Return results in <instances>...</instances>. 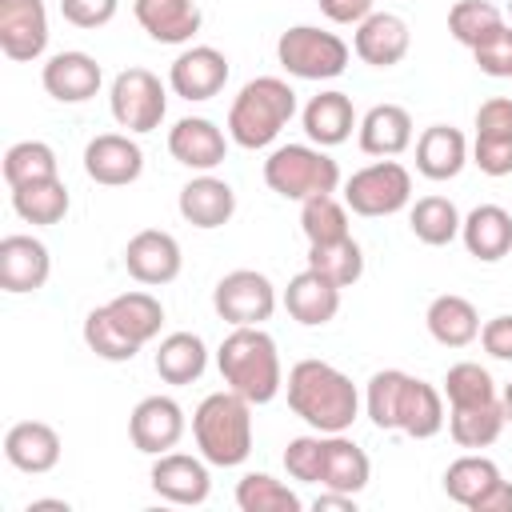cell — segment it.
<instances>
[{"label":"cell","instance_id":"13","mask_svg":"<svg viewBox=\"0 0 512 512\" xmlns=\"http://www.w3.org/2000/svg\"><path fill=\"white\" fill-rule=\"evenodd\" d=\"M228 84V56L212 44L184 48L168 68V88L180 100H212Z\"/></svg>","mask_w":512,"mask_h":512},{"label":"cell","instance_id":"4","mask_svg":"<svg viewBox=\"0 0 512 512\" xmlns=\"http://www.w3.org/2000/svg\"><path fill=\"white\" fill-rule=\"evenodd\" d=\"M192 436L208 464L216 468L244 464L252 452V404L232 388L204 396L200 408L192 412Z\"/></svg>","mask_w":512,"mask_h":512},{"label":"cell","instance_id":"34","mask_svg":"<svg viewBox=\"0 0 512 512\" xmlns=\"http://www.w3.org/2000/svg\"><path fill=\"white\" fill-rule=\"evenodd\" d=\"M408 224H412V236L428 248H440V244H452L460 236V212L448 196H424L412 204L408 212Z\"/></svg>","mask_w":512,"mask_h":512},{"label":"cell","instance_id":"26","mask_svg":"<svg viewBox=\"0 0 512 512\" xmlns=\"http://www.w3.org/2000/svg\"><path fill=\"white\" fill-rule=\"evenodd\" d=\"M460 236H464V248L484 260V264H496L512 252V216L500 208V204H476L464 224H460Z\"/></svg>","mask_w":512,"mask_h":512},{"label":"cell","instance_id":"40","mask_svg":"<svg viewBox=\"0 0 512 512\" xmlns=\"http://www.w3.org/2000/svg\"><path fill=\"white\" fill-rule=\"evenodd\" d=\"M52 176H56V152L44 140H20V144H12L4 152V180H8V188L52 180Z\"/></svg>","mask_w":512,"mask_h":512},{"label":"cell","instance_id":"18","mask_svg":"<svg viewBox=\"0 0 512 512\" xmlns=\"http://www.w3.org/2000/svg\"><path fill=\"white\" fill-rule=\"evenodd\" d=\"M408 44H412V32L408 24L396 16V12H368L360 24H356V56L372 68H392L408 56Z\"/></svg>","mask_w":512,"mask_h":512},{"label":"cell","instance_id":"2","mask_svg":"<svg viewBox=\"0 0 512 512\" xmlns=\"http://www.w3.org/2000/svg\"><path fill=\"white\" fill-rule=\"evenodd\" d=\"M288 408L316 432H348L356 412H360V392L356 384L324 364V360H300L288 372Z\"/></svg>","mask_w":512,"mask_h":512},{"label":"cell","instance_id":"36","mask_svg":"<svg viewBox=\"0 0 512 512\" xmlns=\"http://www.w3.org/2000/svg\"><path fill=\"white\" fill-rule=\"evenodd\" d=\"M308 268L332 280L336 288H352L364 276V252L352 236L332 240V244H308Z\"/></svg>","mask_w":512,"mask_h":512},{"label":"cell","instance_id":"25","mask_svg":"<svg viewBox=\"0 0 512 512\" xmlns=\"http://www.w3.org/2000/svg\"><path fill=\"white\" fill-rule=\"evenodd\" d=\"M132 12L156 44H188L204 20L196 0H132Z\"/></svg>","mask_w":512,"mask_h":512},{"label":"cell","instance_id":"5","mask_svg":"<svg viewBox=\"0 0 512 512\" xmlns=\"http://www.w3.org/2000/svg\"><path fill=\"white\" fill-rule=\"evenodd\" d=\"M296 116V92L280 76H256L240 88L228 108V136L240 148H268L280 128Z\"/></svg>","mask_w":512,"mask_h":512},{"label":"cell","instance_id":"3","mask_svg":"<svg viewBox=\"0 0 512 512\" xmlns=\"http://www.w3.org/2000/svg\"><path fill=\"white\" fill-rule=\"evenodd\" d=\"M216 364H220V376L232 392H240L248 404H268L276 400L280 384H284V372H280V352H276V340L260 328V324H244V328H232L216 352Z\"/></svg>","mask_w":512,"mask_h":512},{"label":"cell","instance_id":"54","mask_svg":"<svg viewBox=\"0 0 512 512\" xmlns=\"http://www.w3.org/2000/svg\"><path fill=\"white\" fill-rule=\"evenodd\" d=\"M508 16H512V0H508Z\"/></svg>","mask_w":512,"mask_h":512},{"label":"cell","instance_id":"32","mask_svg":"<svg viewBox=\"0 0 512 512\" xmlns=\"http://www.w3.org/2000/svg\"><path fill=\"white\" fill-rule=\"evenodd\" d=\"M504 404L496 400H480V404H456L448 408V432L460 448H488L496 444V436L504 432Z\"/></svg>","mask_w":512,"mask_h":512},{"label":"cell","instance_id":"22","mask_svg":"<svg viewBox=\"0 0 512 512\" xmlns=\"http://www.w3.org/2000/svg\"><path fill=\"white\" fill-rule=\"evenodd\" d=\"M180 216L192 224V228H224L236 212V192L228 180L220 176H196L180 188Z\"/></svg>","mask_w":512,"mask_h":512},{"label":"cell","instance_id":"19","mask_svg":"<svg viewBox=\"0 0 512 512\" xmlns=\"http://www.w3.org/2000/svg\"><path fill=\"white\" fill-rule=\"evenodd\" d=\"M100 80H104V72H100V64L88 52H56L44 64V72H40L44 92L52 100H60V104H84V100H92L100 92Z\"/></svg>","mask_w":512,"mask_h":512},{"label":"cell","instance_id":"11","mask_svg":"<svg viewBox=\"0 0 512 512\" xmlns=\"http://www.w3.org/2000/svg\"><path fill=\"white\" fill-rule=\"evenodd\" d=\"M48 48L44 0H0V52L16 64L40 60Z\"/></svg>","mask_w":512,"mask_h":512},{"label":"cell","instance_id":"48","mask_svg":"<svg viewBox=\"0 0 512 512\" xmlns=\"http://www.w3.org/2000/svg\"><path fill=\"white\" fill-rule=\"evenodd\" d=\"M472 164L484 176H508L512 172V140H476L472 144Z\"/></svg>","mask_w":512,"mask_h":512},{"label":"cell","instance_id":"8","mask_svg":"<svg viewBox=\"0 0 512 512\" xmlns=\"http://www.w3.org/2000/svg\"><path fill=\"white\" fill-rule=\"evenodd\" d=\"M412 200V176L396 160H376L344 184V204L356 216H392Z\"/></svg>","mask_w":512,"mask_h":512},{"label":"cell","instance_id":"10","mask_svg":"<svg viewBox=\"0 0 512 512\" xmlns=\"http://www.w3.org/2000/svg\"><path fill=\"white\" fill-rule=\"evenodd\" d=\"M108 100H112L116 124L128 128V132H152V128H160L164 108H168L164 84H160V76H152L148 68H124V72L112 80Z\"/></svg>","mask_w":512,"mask_h":512},{"label":"cell","instance_id":"47","mask_svg":"<svg viewBox=\"0 0 512 512\" xmlns=\"http://www.w3.org/2000/svg\"><path fill=\"white\" fill-rule=\"evenodd\" d=\"M60 12L76 28H104L116 16V0H60Z\"/></svg>","mask_w":512,"mask_h":512},{"label":"cell","instance_id":"31","mask_svg":"<svg viewBox=\"0 0 512 512\" xmlns=\"http://www.w3.org/2000/svg\"><path fill=\"white\" fill-rule=\"evenodd\" d=\"M208 368V348L196 332H172L156 348V376L164 384H192Z\"/></svg>","mask_w":512,"mask_h":512},{"label":"cell","instance_id":"53","mask_svg":"<svg viewBox=\"0 0 512 512\" xmlns=\"http://www.w3.org/2000/svg\"><path fill=\"white\" fill-rule=\"evenodd\" d=\"M500 404H504V420L512 424V380H508V388H504V396H500Z\"/></svg>","mask_w":512,"mask_h":512},{"label":"cell","instance_id":"42","mask_svg":"<svg viewBox=\"0 0 512 512\" xmlns=\"http://www.w3.org/2000/svg\"><path fill=\"white\" fill-rule=\"evenodd\" d=\"M504 24V16H500V8L496 4H488V0H456L452 8H448V32L464 44V48H476L488 32H496Z\"/></svg>","mask_w":512,"mask_h":512},{"label":"cell","instance_id":"20","mask_svg":"<svg viewBox=\"0 0 512 512\" xmlns=\"http://www.w3.org/2000/svg\"><path fill=\"white\" fill-rule=\"evenodd\" d=\"M168 152L176 164L184 168H196V172H212L216 164H224V152H228V140L224 132L204 120V116H184L172 124L168 132Z\"/></svg>","mask_w":512,"mask_h":512},{"label":"cell","instance_id":"17","mask_svg":"<svg viewBox=\"0 0 512 512\" xmlns=\"http://www.w3.org/2000/svg\"><path fill=\"white\" fill-rule=\"evenodd\" d=\"M52 272V256L36 236L12 232L0 240V288L20 296V292H36L48 284Z\"/></svg>","mask_w":512,"mask_h":512},{"label":"cell","instance_id":"45","mask_svg":"<svg viewBox=\"0 0 512 512\" xmlns=\"http://www.w3.org/2000/svg\"><path fill=\"white\" fill-rule=\"evenodd\" d=\"M476 64L484 76H496V80H508L512 76V24H500L496 32H488L476 48H472Z\"/></svg>","mask_w":512,"mask_h":512},{"label":"cell","instance_id":"28","mask_svg":"<svg viewBox=\"0 0 512 512\" xmlns=\"http://www.w3.org/2000/svg\"><path fill=\"white\" fill-rule=\"evenodd\" d=\"M424 324H428L432 340L444 344V348H468L480 336V312H476V304L464 300V296H456V292L436 296L428 304V312H424Z\"/></svg>","mask_w":512,"mask_h":512},{"label":"cell","instance_id":"1","mask_svg":"<svg viewBox=\"0 0 512 512\" xmlns=\"http://www.w3.org/2000/svg\"><path fill=\"white\" fill-rule=\"evenodd\" d=\"M364 404H368V420L384 432H404L412 440H428L444 428V396L432 384H424L400 368L376 372L368 380Z\"/></svg>","mask_w":512,"mask_h":512},{"label":"cell","instance_id":"6","mask_svg":"<svg viewBox=\"0 0 512 512\" xmlns=\"http://www.w3.org/2000/svg\"><path fill=\"white\" fill-rule=\"evenodd\" d=\"M264 184L284 200H308L320 192H336L340 164L312 144H280L264 160Z\"/></svg>","mask_w":512,"mask_h":512},{"label":"cell","instance_id":"46","mask_svg":"<svg viewBox=\"0 0 512 512\" xmlns=\"http://www.w3.org/2000/svg\"><path fill=\"white\" fill-rule=\"evenodd\" d=\"M476 140H512V100L492 96L476 108Z\"/></svg>","mask_w":512,"mask_h":512},{"label":"cell","instance_id":"38","mask_svg":"<svg viewBox=\"0 0 512 512\" xmlns=\"http://www.w3.org/2000/svg\"><path fill=\"white\" fill-rule=\"evenodd\" d=\"M300 228H304L308 244L344 240V236H352L348 232V204H340L332 192L308 196V200H300Z\"/></svg>","mask_w":512,"mask_h":512},{"label":"cell","instance_id":"41","mask_svg":"<svg viewBox=\"0 0 512 512\" xmlns=\"http://www.w3.org/2000/svg\"><path fill=\"white\" fill-rule=\"evenodd\" d=\"M84 344H88L100 360H112V364H124V360H132V356L140 352V344H136L132 336H124V328L112 320L108 304H104V308H92V312L84 316Z\"/></svg>","mask_w":512,"mask_h":512},{"label":"cell","instance_id":"29","mask_svg":"<svg viewBox=\"0 0 512 512\" xmlns=\"http://www.w3.org/2000/svg\"><path fill=\"white\" fill-rule=\"evenodd\" d=\"M356 128V108L344 92H320L304 104V132L316 148H336L352 136Z\"/></svg>","mask_w":512,"mask_h":512},{"label":"cell","instance_id":"21","mask_svg":"<svg viewBox=\"0 0 512 512\" xmlns=\"http://www.w3.org/2000/svg\"><path fill=\"white\" fill-rule=\"evenodd\" d=\"M4 456L12 468H20L28 476H44L60 464V436L44 420H20L4 436Z\"/></svg>","mask_w":512,"mask_h":512},{"label":"cell","instance_id":"23","mask_svg":"<svg viewBox=\"0 0 512 512\" xmlns=\"http://www.w3.org/2000/svg\"><path fill=\"white\" fill-rule=\"evenodd\" d=\"M284 308H288V316H292L296 324L320 328V324H328V320L340 312V288H336L332 280H324L320 272L304 268V272H296V276L288 280V288H284Z\"/></svg>","mask_w":512,"mask_h":512},{"label":"cell","instance_id":"12","mask_svg":"<svg viewBox=\"0 0 512 512\" xmlns=\"http://www.w3.org/2000/svg\"><path fill=\"white\" fill-rule=\"evenodd\" d=\"M180 264H184L180 244H176V236L164 232V228H144V232H136V236L128 240V248H124V268H128V276H132L136 284H148V288L172 284V280L180 276Z\"/></svg>","mask_w":512,"mask_h":512},{"label":"cell","instance_id":"50","mask_svg":"<svg viewBox=\"0 0 512 512\" xmlns=\"http://www.w3.org/2000/svg\"><path fill=\"white\" fill-rule=\"evenodd\" d=\"M320 12L332 24H360L372 12V0H320Z\"/></svg>","mask_w":512,"mask_h":512},{"label":"cell","instance_id":"49","mask_svg":"<svg viewBox=\"0 0 512 512\" xmlns=\"http://www.w3.org/2000/svg\"><path fill=\"white\" fill-rule=\"evenodd\" d=\"M480 344L492 360H512V312L492 316L488 324H480Z\"/></svg>","mask_w":512,"mask_h":512},{"label":"cell","instance_id":"35","mask_svg":"<svg viewBox=\"0 0 512 512\" xmlns=\"http://www.w3.org/2000/svg\"><path fill=\"white\" fill-rule=\"evenodd\" d=\"M108 312H112V320L124 328V336H132L140 348L160 336L164 308H160V300H156L152 292H120L116 300H108Z\"/></svg>","mask_w":512,"mask_h":512},{"label":"cell","instance_id":"27","mask_svg":"<svg viewBox=\"0 0 512 512\" xmlns=\"http://www.w3.org/2000/svg\"><path fill=\"white\" fill-rule=\"evenodd\" d=\"M468 164V140L452 124H432L416 140V168L428 180H452Z\"/></svg>","mask_w":512,"mask_h":512},{"label":"cell","instance_id":"51","mask_svg":"<svg viewBox=\"0 0 512 512\" xmlns=\"http://www.w3.org/2000/svg\"><path fill=\"white\" fill-rule=\"evenodd\" d=\"M472 512H512V484H508V480H496V484L472 504Z\"/></svg>","mask_w":512,"mask_h":512},{"label":"cell","instance_id":"24","mask_svg":"<svg viewBox=\"0 0 512 512\" xmlns=\"http://www.w3.org/2000/svg\"><path fill=\"white\" fill-rule=\"evenodd\" d=\"M368 476H372V464H368V452L360 444H352L344 432H324V460H320V488H332V492H364L368 488Z\"/></svg>","mask_w":512,"mask_h":512},{"label":"cell","instance_id":"15","mask_svg":"<svg viewBox=\"0 0 512 512\" xmlns=\"http://www.w3.org/2000/svg\"><path fill=\"white\" fill-rule=\"evenodd\" d=\"M84 172L104 184V188H124L132 180H140L144 172V152L132 136L124 132H104V136H92L88 148H84Z\"/></svg>","mask_w":512,"mask_h":512},{"label":"cell","instance_id":"37","mask_svg":"<svg viewBox=\"0 0 512 512\" xmlns=\"http://www.w3.org/2000/svg\"><path fill=\"white\" fill-rule=\"evenodd\" d=\"M496 480H504L500 468H496V460H488V456H472V452H468V456H460V460L448 464V472H444V492H448V500L472 508Z\"/></svg>","mask_w":512,"mask_h":512},{"label":"cell","instance_id":"9","mask_svg":"<svg viewBox=\"0 0 512 512\" xmlns=\"http://www.w3.org/2000/svg\"><path fill=\"white\" fill-rule=\"evenodd\" d=\"M212 308L220 312V320H228L232 328L244 324H264L276 312V288L264 272L256 268H236L228 276L216 280L212 288Z\"/></svg>","mask_w":512,"mask_h":512},{"label":"cell","instance_id":"7","mask_svg":"<svg viewBox=\"0 0 512 512\" xmlns=\"http://www.w3.org/2000/svg\"><path fill=\"white\" fill-rule=\"evenodd\" d=\"M276 60L296 80H332V76H340L348 68V44L336 32H324V28H312V24H296V28L280 32Z\"/></svg>","mask_w":512,"mask_h":512},{"label":"cell","instance_id":"30","mask_svg":"<svg viewBox=\"0 0 512 512\" xmlns=\"http://www.w3.org/2000/svg\"><path fill=\"white\" fill-rule=\"evenodd\" d=\"M412 144V116L400 104H376L360 120V148L368 156H400Z\"/></svg>","mask_w":512,"mask_h":512},{"label":"cell","instance_id":"44","mask_svg":"<svg viewBox=\"0 0 512 512\" xmlns=\"http://www.w3.org/2000/svg\"><path fill=\"white\" fill-rule=\"evenodd\" d=\"M320 460H324V432L320 436H296L284 448V468L292 480L320 484Z\"/></svg>","mask_w":512,"mask_h":512},{"label":"cell","instance_id":"52","mask_svg":"<svg viewBox=\"0 0 512 512\" xmlns=\"http://www.w3.org/2000/svg\"><path fill=\"white\" fill-rule=\"evenodd\" d=\"M312 508L316 512H324V508H344V512H356V496H348V492H332V488H324L316 500H312Z\"/></svg>","mask_w":512,"mask_h":512},{"label":"cell","instance_id":"16","mask_svg":"<svg viewBox=\"0 0 512 512\" xmlns=\"http://www.w3.org/2000/svg\"><path fill=\"white\" fill-rule=\"evenodd\" d=\"M148 480H152V492L168 504H204L212 492V476H208L204 460H196L188 452H160Z\"/></svg>","mask_w":512,"mask_h":512},{"label":"cell","instance_id":"43","mask_svg":"<svg viewBox=\"0 0 512 512\" xmlns=\"http://www.w3.org/2000/svg\"><path fill=\"white\" fill-rule=\"evenodd\" d=\"M444 396H448V408L496 400V380L488 376V368H480V364H472V360H460V364H452L448 376H444Z\"/></svg>","mask_w":512,"mask_h":512},{"label":"cell","instance_id":"33","mask_svg":"<svg viewBox=\"0 0 512 512\" xmlns=\"http://www.w3.org/2000/svg\"><path fill=\"white\" fill-rule=\"evenodd\" d=\"M12 208L24 224H60L68 212V188L60 176L12 188Z\"/></svg>","mask_w":512,"mask_h":512},{"label":"cell","instance_id":"39","mask_svg":"<svg viewBox=\"0 0 512 512\" xmlns=\"http://www.w3.org/2000/svg\"><path fill=\"white\" fill-rule=\"evenodd\" d=\"M236 508L240 512H300L304 500L280 484L276 476L268 472H248L240 484H236Z\"/></svg>","mask_w":512,"mask_h":512},{"label":"cell","instance_id":"14","mask_svg":"<svg viewBox=\"0 0 512 512\" xmlns=\"http://www.w3.org/2000/svg\"><path fill=\"white\" fill-rule=\"evenodd\" d=\"M128 436L144 456L172 452L184 436V408L172 396H144L128 416Z\"/></svg>","mask_w":512,"mask_h":512}]
</instances>
